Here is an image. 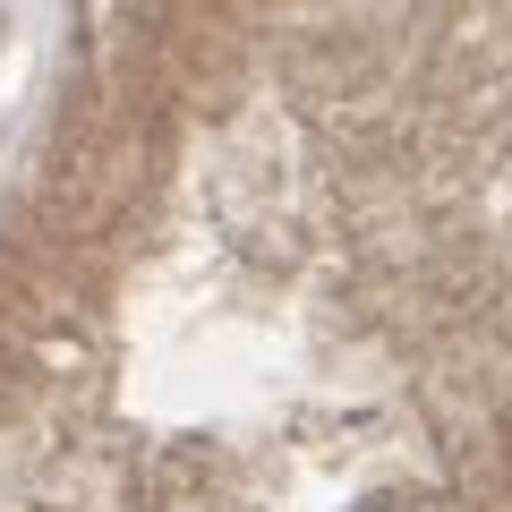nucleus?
Wrapping results in <instances>:
<instances>
[{"mask_svg": "<svg viewBox=\"0 0 512 512\" xmlns=\"http://www.w3.org/2000/svg\"><path fill=\"white\" fill-rule=\"evenodd\" d=\"M367 512H393V504H367Z\"/></svg>", "mask_w": 512, "mask_h": 512, "instance_id": "1", "label": "nucleus"}]
</instances>
